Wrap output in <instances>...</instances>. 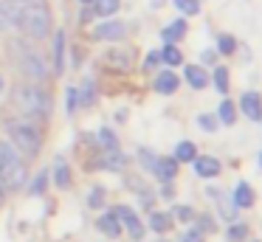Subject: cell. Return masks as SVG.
<instances>
[{
	"label": "cell",
	"instance_id": "1",
	"mask_svg": "<svg viewBox=\"0 0 262 242\" xmlns=\"http://www.w3.org/2000/svg\"><path fill=\"white\" fill-rule=\"evenodd\" d=\"M14 107H17L23 116H51L54 113V99L46 93L42 87H37V84H20L17 90H14Z\"/></svg>",
	"mask_w": 262,
	"mask_h": 242
},
{
	"label": "cell",
	"instance_id": "2",
	"mask_svg": "<svg viewBox=\"0 0 262 242\" xmlns=\"http://www.w3.org/2000/svg\"><path fill=\"white\" fill-rule=\"evenodd\" d=\"M20 6V23L17 26L29 34L31 39H42L51 31V14L46 3H17Z\"/></svg>",
	"mask_w": 262,
	"mask_h": 242
},
{
	"label": "cell",
	"instance_id": "3",
	"mask_svg": "<svg viewBox=\"0 0 262 242\" xmlns=\"http://www.w3.org/2000/svg\"><path fill=\"white\" fill-rule=\"evenodd\" d=\"M26 180H29V174H26L23 158L6 141H0V183L6 186V189H20Z\"/></svg>",
	"mask_w": 262,
	"mask_h": 242
},
{
	"label": "cell",
	"instance_id": "4",
	"mask_svg": "<svg viewBox=\"0 0 262 242\" xmlns=\"http://www.w3.org/2000/svg\"><path fill=\"white\" fill-rule=\"evenodd\" d=\"M6 133L12 138V144L17 146L23 155H37L42 146V135L40 129L34 127L31 121H23V118H9L6 121Z\"/></svg>",
	"mask_w": 262,
	"mask_h": 242
},
{
	"label": "cell",
	"instance_id": "5",
	"mask_svg": "<svg viewBox=\"0 0 262 242\" xmlns=\"http://www.w3.org/2000/svg\"><path fill=\"white\" fill-rule=\"evenodd\" d=\"M9 51H12L14 56H17L20 62V71L26 73L29 79H34V82H42V79L48 76L46 71V62L37 56V51L31 48V45H26L23 39H12V45H9Z\"/></svg>",
	"mask_w": 262,
	"mask_h": 242
},
{
	"label": "cell",
	"instance_id": "6",
	"mask_svg": "<svg viewBox=\"0 0 262 242\" xmlns=\"http://www.w3.org/2000/svg\"><path fill=\"white\" fill-rule=\"evenodd\" d=\"M20 23V6L17 0H0V31L14 28Z\"/></svg>",
	"mask_w": 262,
	"mask_h": 242
},
{
	"label": "cell",
	"instance_id": "7",
	"mask_svg": "<svg viewBox=\"0 0 262 242\" xmlns=\"http://www.w3.org/2000/svg\"><path fill=\"white\" fill-rule=\"evenodd\" d=\"M113 214L119 217V223H124V225H127V231H130L133 239H141V236H144V225H141V219H138V217H136V214H133L127 206H119Z\"/></svg>",
	"mask_w": 262,
	"mask_h": 242
},
{
	"label": "cell",
	"instance_id": "8",
	"mask_svg": "<svg viewBox=\"0 0 262 242\" xmlns=\"http://www.w3.org/2000/svg\"><path fill=\"white\" fill-rule=\"evenodd\" d=\"M124 23L121 20H107V23H99L96 28H93V37L96 39H121L124 37Z\"/></svg>",
	"mask_w": 262,
	"mask_h": 242
},
{
	"label": "cell",
	"instance_id": "9",
	"mask_svg": "<svg viewBox=\"0 0 262 242\" xmlns=\"http://www.w3.org/2000/svg\"><path fill=\"white\" fill-rule=\"evenodd\" d=\"M192 163H194V172H198L200 178H206V180H211V178L220 174V161L211 158V155H198Z\"/></svg>",
	"mask_w": 262,
	"mask_h": 242
},
{
	"label": "cell",
	"instance_id": "10",
	"mask_svg": "<svg viewBox=\"0 0 262 242\" xmlns=\"http://www.w3.org/2000/svg\"><path fill=\"white\" fill-rule=\"evenodd\" d=\"M104 62H107L110 68H116V71H127V68L133 65V51L130 48H110L107 54H104Z\"/></svg>",
	"mask_w": 262,
	"mask_h": 242
},
{
	"label": "cell",
	"instance_id": "11",
	"mask_svg": "<svg viewBox=\"0 0 262 242\" xmlns=\"http://www.w3.org/2000/svg\"><path fill=\"white\" fill-rule=\"evenodd\" d=\"M239 110H243L251 121L262 118V99H259V93H254V90L243 93V99H239Z\"/></svg>",
	"mask_w": 262,
	"mask_h": 242
},
{
	"label": "cell",
	"instance_id": "12",
	"mask_svg": "<svg viewBox=\"0 0 262 242\" xmlns=\"http://www.w3.org/2000/svg\"><path fill=\"white\" fill-rule=\"evenodd\" d=\"M178 84H181V79L175 76V73L166 68V71H161L158 76H155V93H161V96H172L178 90Z\"/></svg>",
	"mask_w": 262,
	"mask_h": 242
},
{
	"label": "cell",
	"instance_id": "13",
	"mask_svg": "<svg viewBox=\"0 0 262 242\" xmlns=\"http://www.w3.org/2000/svg\"><path fill=\"white\" fill-rule=\"evenodd\" d=\"M152 172L158 174V180L169 183V180H175V174H178V161H175V158H158Z\"/></svg>",
	"mask_w": 262,
	"mask_h": 242
},
{
	"label": "cell",
	"instance_id": "14",
	"mask_svg": "<svg viewBox=\"0 0 262 242\" xmlns=\"http://www.w3.org/2000/svg\"><path fill=\"white\" fill-rule=\"evenodd\" d=\"M183 34H186V20H172L166 28H161L164 45H175L178 39H183Z\"/></svg>",
	"mask_w": 262,
	"mask_h": 242
},
{
	"label": "cell",
	"instance_id": "15",
	"mask_svg": "<svg viewBox=\"0 0 262 242\" xmlns=\"http://www.w3.org/2000/svg\"><path fill=\"white\" fill-rule=\"evenodd\" d=\"M183 76H186V82L192 84L194 90H203V87H209V82H211V76L203 71V68H198V65H189L186 71H183Z\"/></svg>",
	"mask_w": 262,
	"mask_h": 242
},
{
	"label": "cell",
	"instance_id": "16",
	"mask_svg": "<svg viewBox=\"0 0 262 242\" xmlns=\"http://www.w3.org/2000/svg\"><path fill=\"white\" fill-rule=\"evenodd\" d=\"M172 223H175V217H172L169 211H152L149 214V228H152L155 234H166V231L172 228Z\"/></svg>",
	"mask_w": 262,
	"mask_h": 242
},
{
	"label": "cell",
	"instance_id": "17",
	"mask_svg": "<svg viewBox=\"0 0 262 242\" xmlns=\"http://www.w3.org/2000/svg\"><path fill=\"white\" fill-rule=\"evenodd\" d=\"M99 231H102L104 236H110V239H116V236H121V223L116 214H104V217H99Z\"/></svg>",
	"mask_w": 262,
	"mask_h": 242
},
{
	"label": "cell",
	"instance_id": "18",
	"mask_svg": "<svg viewBox=\"0 0 262 242\" xmlns=\"http://www.w3.org/2000/svg\"><path fill=\"white\" fill-rule=\"evenodd\" d=\"M234 206L237 208H248L254 206V189H251L248 183H237V189H234Z\"/></svg>",
	"mask_w": 262,
	"mask_h": 242
},
{
	"label": "cell",
	"instance_id": "19",
	"mask_svg": "<svg viewBox=\"0 0 262 242\" xmlns=\"http://www.w3.org/2000/svg\"><path fill=\"white\" fill-rule=\"evenodd\" d=\"M54 183H57L59 189H68L71 186V169H68V163H65V158H57V161H54Z\"/></svg>",
	"mask_w": 262,
	"mask_h": 242
},
{
	"label": "cell",
	"instance_id": "20",
	"mask_svg": "<svg viewBox=\"0 0 262 242\" xmlns=\"http://www.w3.org/2000/svg\"><path fill=\"white\" fill-rule=\"evenodd\" d=\"M62 54H65V34H62V31H57V37H54V73H57V76L65 71Z\"/></svg>",
	"mask_w": 262,
	"mask_h": 242
},
{
	"label": "cell",
	"instance_id": "21",
	"mask_svg": "<svg viewBox=\"0 0 262 242\" xmlns=\"http://www.w3.org/2000/svg\"><path fill=\"white\" fill-rule=\"evenodd\" d=\"M99 166H104V169H124L127 158H124V152H119V149H104V161H99Z\"/></svg>",
	"mask_w": 262,
	"mask_h": 242
},
{
	"label": "cell",
	"instance_id": "22",
	"mask_svg": "<svg viewBox=\"0 0 262 242\" xmlns=\"http://www.w3.org/2000/svg\"><path fill=\"white\" fill-rule=\"evenodd\" d=\"M172 158H175L178 163H189V161H194V158H198V146H194L192 141H181Z\"/></svg>",
	"mask_w": 262,
	"mask_h": 242
},
{
	"label": "cell",
	"instance_id": "23",
	"mask_svg": "<svg viewBox=\"0 0 262 242\" xmlns=\"http://www.w3.org/2000/svg\"><path fill=\"white\" fill-rule=\"evenodd\" d=\"M119 11V0H93V14L96 17H110Z\"/></svg>",
	"mask_w": 262,
	"mask_h": 242
},
{
	"label": "cell",
	"instance_id": "24",
	"mask_svg": "<svg viewBox=\"0 0 262 242\" xmlns=\"http://www.w3.org/2000/svg\"><path fill=\"white\" fill-rule=\"evenodd\" d=\"M209 197H214V200H217V206H220L223 217H226V219H234V211H237V208H231V206H228V197L223 194L220 189H209Z\"/></svg>",
	"mask_w": 262,
	"mask_h": 242
},
{
	"label": "cell",
	"instance_id": "25",
	"mask_svg": "<svg viewBox=\"0 0 262 242\" xmlns=\"http://www.w3.org/2000/svg\"><path fill=\"white\" fill-rule=\"evenodd\" d=\"M161 59H164L169 68H178V65H183V54L175 48V45H164V51H161Z\"/></svg>",
	"mask_w": 262,
	"mask_h": 242
},
{
	"label": "cell",
	"instance_id": "26",
	"mask_svg": "<svg viewBox=\"0 0 262 242\" xmlns=\"http://www.w3.org/2000/svg\"><path fill=\"white\" fill-rule=\"evenodd\" d=\"M234 51H237V39H234L231 34H220V37H217V54L231 56Z\"/></svg>",
	"mask_w": 262,
	"mask_h": 242
},
{
	"label": "cell",
	"instance_id": "27",
	"mask_svg": "<svg viewBox=\"0 0 262 242\" xmlns=\"http://www.w3.org/2000/svg\"><path fill=\"white\" fill-rule=\"evenodd\" d=\"M220 121L223 124H228V127H231L234 121H237V107H234V101H223L220 104Z\"/></svg>",
	"mask_w": 262,
	"mask_h": 242
},
{
	"label": "cell",
	"instance_id": "28",
	"mask_svg": "<svg viewBox=\"0 0 262 242\" xmlns=\"http://www.w3.org/2000/svg\"><path fill=\"white\" fill-rule=\"evenodd\" d=\"M214 87H217V93H226L228 90V68H214Z\"/></svg>",
	"mask_w": 262,
	"mask_h": 242
},
{
	"label": "cell",
	"instance_id": "29",
	"mask_svg": "<svg viewBox=\"0 0 262 242\" xmlns=\"http://www.w3.org/2000/svg\"><path fill=\"white\" fill-rule=\"evenodd\" d=\"M99 144H102V149H119V141H116L113 129H99Z\"/></svg>",
	"mask_w": 262,
	"mask_h": 242
},
{
	"label": "cell",
	"instance_id": "30",
	"mask_svg": "<svg viewBox=\"0 0 262 242\" xmlns=\"http://www.w3.org/2000/svg\"><path fill=\"white\" fill-rule=\"evenodd\" d=\"M175 6L183 11V14H189V17H194L200 11V0H175Z\"/></svg>",
	"mask_w": 262,
	"mask_h": 242
},
{
	"label": "cell",
	"instance_id": "31",
	"mask_svg": "<svg viewBox=\"0 0 262 242\" xmlns=\"http://www.w3.org/2000/svg\"><path fill=\"white\" fill-rule=\"evenodd\" d=\"M46 189H48V172H40L34 178V183L29 186V191H31V194H42Z\"/></svg>",
	"mask_w": 262,
	"mask_h": 242
},
{
	"label": "cell",
	"instance_id": "32",
	"mask_svg": "<svg viewBox=\"0 0 262 242\" xmlns=\"http://www.w3.org/2000/svg\"><path fill=\"white\" fill-rule=\"evenodd\" d=\"M138 161H141L144 169H155V161H158V158H155L149 149H138Z\"/></svg>",
	"mask_w": 262,
	"mask_h": 242
},
{
	"label": "cell",
	"instance_id": "33",
	"mask_svg": "<svg viewBox=\"0 0 262 242\" xmlns=\"http://www.w3.org/2000/svg\"><path fill=\"white\" fill-rule=\"evenodd\" d=\"M198 124L206 129V133H214V129H217V118H214V116H209V113H203V116L198 118Z\"/></svg>",
	"mask_w": 262,
	"mask_h": 242
},
{
	"label": "cell",
	"instance_id": "34",
	"mask_svg": "<svg viewBox=\"0 0 262 242\" xmlns=\"http://www.w3.org/2000/svg\"><path fill=\"white\" fill-rule=\"evenodd\" d=\"M198 231H200V234H209V231H214V219H211L209 214L198 217Z\"/></svg>",
	"mask_w": 262,
	"mask_h": 242
},
{
	"label": "cell",
	"instance_id": "35",
	"mask_svg": "<svg viewBox=\"0 0 262 242\" xmlns=\"http://www.w3.org/2000/svg\"><path fill=\"white\" fill-rule=\"evenodd\" d=\"M79 107V87H68V113H76Z\"/></svg>",
	"mask_w": 262,
	"mask_h": 242
},
{
	"label": "cell",
	"instance_id": "36",
	"mask_svg": "<svg viewBox=\"0 0 262 242\" xmlns=\"http://www.w3.org/2000/svg\"><path fill=\"white\" fill-rule=\"evenodd\" d=\"M245 234H248V228H245L243 223H237V225L228 228V239H245Z\"/></svg>",
	"mask_w": 262,
	"mask_h": 242
},
{
	"label": "cell",
	"instance_id": "37",
	"mask_svg": "<svg viewBox=\"0 0 262 242\" xmlns=\"http://www.w3.org/2000/svg\"><path fill=\"white\" fill-rule=\"evenodd\" d=\"M104 189H93L91 191V200H88V206H91V208H99V206H104Z\"/></svg>",
	"mask_w": 262,
	"mask_h": 242
},
{
	"label": "cell",
	"instance_id": "38",
	"mask_svg": "<svg viewBox=\"0 0 262 242\" xmlns=\"http://www.w3.org/2000/svg\"><path fill=\"white\" fill-rule=\"evenodd\" d=\"M175 217L183 219V223H189V219H194V211H192L189 206H178V208H175Z\"/></svg>",
	"mask_w": 262,
	"mask_h": 242
},
{
	"label": "cell",
	"instance_id": "39",
	"mask_svg": "<svg viewBox=\"0 0 262 242\" xmlns=\"http://www.w3.org/2000/svg\"><path fill=\"white\" fill-rule=\"evenodd\" d=\"M181 242H203V234H200L198 228H189L186 234L181 236Z\"/></svg>",
	"mask_w": 262,
	"mask_h": 242
},
{
	"label": "cell",
	"instance_id": "40",
	"mask_svg": "<svg viewBox=\"0 0 262 242\" xmlns=\"http://www.w3.org/2000/svg\"><path fill=\"white\" fill-rule=\"evenodd\" d=\"M158 62H161V54H158V51H149V54H147V59H144V71H149V68H155Z\"/></svg>",
	"mask_w": 262,
	"mask_h": 242
},
{
	"label": "cell",
	"instance_id": "41",
	"mask_svg": "<svg viewBox=\"0 0 262 242\" xmlns=\"http://www.w3.org/2000/svg\"><path fill=\"white\" fill-rule=\"evenodd\" d=\"M217 59V51H203V65H214Z\"/></svg>",
	"mask_w": 262,
	"mask_h": 242
},
{
	"label": "cell",
	"instance_id": "42",
	"mask_svg": "<svg viewBox=\"0 0 262 242\" xmlns=\"http://www.w3.org/2000/svg\"><path fill=\"white\" fill-rule=\"evenodd\" d=\"M116 121H127V110H116Z\"/></svg>",
	"mask_w": 262,
	"mask_h": 242
},
{
	"label": "cell",
	"instance_id": "43",
	"mask_svg": "<svg viewBox=\"0 0 262 242\" xmlns=\"http://www.w3.org/2000/svg\"><path fill=\"white\" fill-rule=\"evenodd\" d=\"M17 3H46V0H17Z\"/></svg>",
	"mask_w": 262,
	"mask_h": 242
},
{
	"label": "cell",
	"instance_id": "44",
	"mask_svg": "<svg viewBox=\"0 0 262 242\" xmlns=\"http://www.w3.org/2000/svg\"><path fill=\"white\" fill-rule=\"evenodd\" d=\"M3 87H6V84H3V76H0V96H3Z\"/></svg>",
	"mask_w": 262,
	"mask_h": 242
},
{
	"label": "cell",
	"instance_id": "45",
	"mask_svg": "<svg viewBox=\"0 0 262 242\" xmlns=\"http://www.w3.org/2000/svg\"><path fill=\"white\" fill-rule=\"evenodd\" d=\"M79 3H85V6H88V3H93V0H79Z\"/></svg>",
	"mask_w": 262,
	"mask_h": 242
},
{
	"label": "cell",
	"instance_id": "46",
	"mask_svg": "<svg viewBox=\"0 0 262 242\" xmlns=\"http://www.w3.org/2000/svg\"><path fill=\"white\" fill-rule=\"evenodd\" d=\"M259 166H262V152H259Z\"/></svg>",
	"mask_w": 262,
	"mask_h": 242
}]
</instances>
